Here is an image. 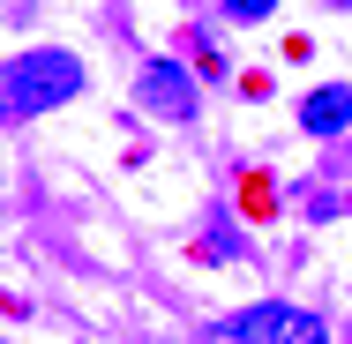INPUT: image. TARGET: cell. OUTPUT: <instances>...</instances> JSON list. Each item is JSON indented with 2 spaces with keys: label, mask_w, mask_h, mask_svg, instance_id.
<instances>
[{
  "label": "cell",
  "mask_w": 352,
  "mask_h": 344,
  "mask_svg": "<svg viewBox=\"0 0 352 344\" xmlns=\"http://www.w3.org/2000/svg\"><path fill=\"white\" fill-rule=\"evenodd\" d=\"M135 105H142V113H157V120H195V75L180 68V60H142Z\"/></svg>",
  "instance_id": "cell-3"
},
{
  "label": "cell",
  "mask_w": 352,
  "mask_h": 344,
  "mask_svg": "<svg viewBox=\"0 0 352 344\" xmlns=\"http://www.w3.org/2000/svg\"><path fill=\"white\" fill-rule=\"evenodd\" d=\"M300 128H307V135H345V128H352V90H345V82L307 90V98H300Z\"/></svg>",
  "instance_id": "cell-4"
},
{
  "label": "cell",
  "mask_w": 352,
  "mask_h": 344,
  "mask_svg": "<svg viewBox=\"0 0 352 344\" xmlns=\"http://www.w3.org/2000/svg\"><path fill=\"white\" fill-rule=\"evenodd\" d=\"M82 98V60L68 45H30L15 60H0V120H30Z\"/></svg>",
  "instance_id": "cell-1"
},
{
  "label": "cell",
  "mask_w": 352,
  "mask_h": 344,
  "mask_svg": "<svg viewBox=\"0 0 352 344\" xmlns=\"http://www.w3.org/2000/svg\"><path fill=\"white\" fill-rule=\"evenodd\" d=\"M225 344H330V330H322V314H307V307L255 299V307H240V314L225 322Z\"/></svg>",
  "instance_id": "cell-2"
},
{
  "label": "cell",
  "mask_w": 352,
  "mask_h": 344,
  "mask_svg": "<svg viewBox=\"0 0 352 344\" xmlns=\"http://www.w3.org/2000/svg\"><path fill=\"white\" fill-rule=\"evenodd\" d=\"M270 8H278V0H225V15H232V23H263Z\"/></svg>",
  "instance_id": "cell-5"
},
{
  "label": "cell",
  "mask_w": 352,
  "mask_h": 344,
  "mask_svg": "<svg viewBox=\"0 0 352 344\" xmlns=\"http://www.w3.org/2000/svg\"><path fill=\"white\" fill-rule=\"evenodd\" d=\"M217 344H225V337H217Z\"/></svg>",
  "instance_id": "cell-6"
}]
</instances>
